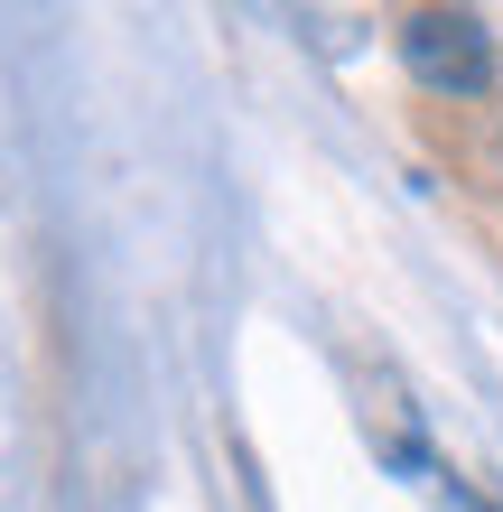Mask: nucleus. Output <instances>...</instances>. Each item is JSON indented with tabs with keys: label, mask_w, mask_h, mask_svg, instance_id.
<instances>
[{
	"label": "nucleus",
	"mask_w": 503,
	"mask_h": 512,
	"mask_svg": "<svg viewBox=\"0 0 503 512\" xmlns=\"http://www.w3.org/2000/svg\"><path fill=\"white\" fill-rule=\"evenodd\" d=\"M401 66L429 94H485L494 84V38H485L476 10H420V19H401Z\"/></svg>",
	"instance_id": "f257e3e1"
}]
</instances>
